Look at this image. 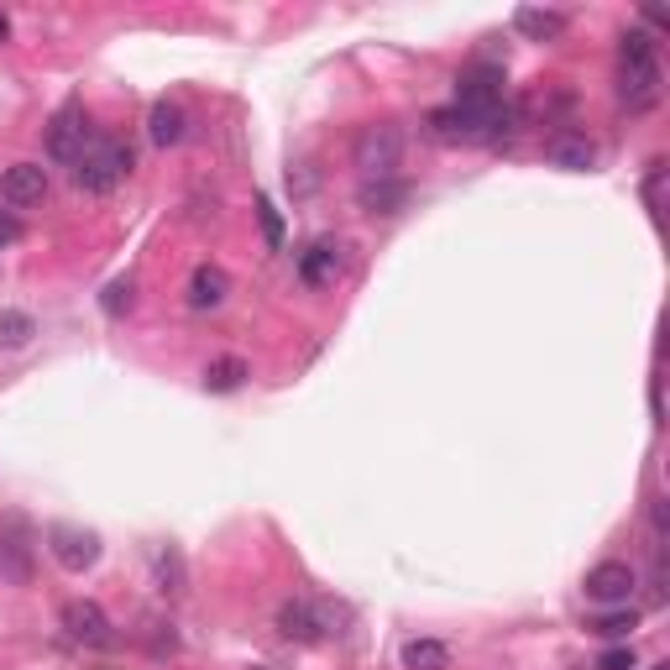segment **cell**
Listing matches in <instances>:
<instances>
[{"label": "cell", "instance_id": "cell-3", "mask_svg": "<svg viewBox=\"0 0 670 670\" xmlns=\"http://www.w3.org/2000/svg\"><path fill=\"white\" fill-rule=\"evenodd\" d=\"M351 162H356L362 184H373V179H399L403 126H393V121H373V126H362L356 142H351Z\"/></svg>", "mask_w": 670, "mask_h": 670}, {"label": "cell", "instance_id": "cell-10", "mask_svg": "<svg viewBox=\"0 0 670 670\" xmlns=\"http://www.w3.org/2000/svg\"><path fill=\"white\" fill-rule=\"evenodd\" d=\"M545 158L565 168V173H587L592 162H597V142L587 132H556L545 142Z\"/></svg>", "mask_w": 670, "mask_h": 670}, {"label": "cell", "instance_id": "cell-16", "mask_svg": "<svg viewBox=\"0 0 670 670\" xmlns=\"http://www.w3.org/2000/svg\"><path fill=\"white\" fill-rule=\"evenodd\" d=\"M362 210L367 215H399L409 205V184L403 179H373V184H362Z\"/></svg>", "mask_w": 670, "mask_h": 670}, {"label": "cell", "instance_id": "cell-25", "mask_svg": "<svg viewBox=\"0 0 670 670\" xmlns=\"http://www.w3.org/2000/svg\"><path fill=\"white\" fill-rule=\"evenodd\" d=\"M16 231H22V226H16L11 215H0V246H5V242H16Z\"/></svg>", "mask_w": 670, "mask_h": 670}, {"label": "cell", "instance_id": "cell-17", "mask_svg": "<svg viewBox=\"0 0 670 670\" xmlns=\"http://www.w3.org/2000/svg\"><path fill=\"white\" fill-rule=\"evenodd\" d=\"M246 377H252V367H246L242 356H215L210 367H205V393H236Z\"/></svg>", "mask_w": 670, "mask_h": 670}, {"label": "cell", "instance_id": "cell-20", "mask_svg": "<svg viewBox=\"0 0 670 670\" xmlns=\"http://www.w3.org/2000/svg\"><path fill=\"white\" fill-rule=\"evenodd\" d=\"M257 220H263V242H268V252H278V246H283V215H278V205H272L268 194H257Z\"/></svg>", "mask_w": 670, "mask_h": 670}, {"label": "cell", "instance_id": "cell-27", "mask_svg": "<svg viewBox=\"0 0 670 670\" xmlns=\"http://www.w3.org/2000/svg\"><path fill=\"white\" fill-rule=\"evenodd\" d=\"M655 670H666V666H655Z\"/></svg>", "mask_w": 670, "mask_h": 670}, {"label": "cell", "instance_id": "cell-13", "mask_svg": "<svg viewBox=\"0 0 670 670\" xmlns=\"http://www.w3.org/2000/svg\"><path fill=\"white\" fill-rule=\"evenodd\" d=\"M341 246L336 242H315L309 252H299V278L309 283V289H325V283H336V272H341Z\"/></svg>", "mask_w": 670, "mask_h": 670}, {"label": "cell", "instance_id": "cell-19", "mask_svg": "<svg viewBox=\"0 0 670 670\" xmlns=\"http://www.w3.org/2000/svg\"><path fill=\"white\" fill-rule=\"evenodd\" d=\"M37 336V320L27 309H0V351H22Z\"/></svg>", "mask_w": 670, "mask_h": 670}, {"label": "cell", "instance_id": "cell-26", "mask_svg": "<svg viewBox=\"0 0 670 670\" xmlns=\"http://www.w3.org/2000/svg\"><path fill=\"white\" fill-rule=\"evenodd\" d=\"M5 37H11V22H5V16H0V42H5Z\"/></svg>", "mask_w": 670, "mask_h": 670}, {"label": "cell", "instance_id": "cell-1", "mask_svg": "<svg viewBox=\"0 0 670 670\" xmlns=\"http://www.w3.org/2000/svg\"><path fill=\"white\" fill-rule=\"evenodd\" d=\"M660 84H666V74H660V42L639 27L623 32V42H618V100L639 115V110L660 106Z\"/></svg>", "mask_w": 670, "mask_h": 670}, {"label": "cell", "instance_id": "cell-21", "mask_svg": "<svg viewBox=\"0 0 670 670\" xmlns=\"http://www.w3.org/2000/svg\"><path fill=\"white\" fill-rule=\"evenodd\" d=\"M639 623V613L629 608V613H608V618H597L592 623V634H602V639H629V629Z\"/></svg>", "mask_w": 670, "mask_h": 670}, {"label": "cell", "instance_id": "cell-11", "mask_svg": "<svg viewBox=\"0 0 670 670\" xmlns=\"http://www.w3.org/2000/svg\"><path fill=\"white\" fill-rule=\"evenodd\" d=\"M226 299H231V278H226V268L199 263V268L188 272V309H220Z\"/></svg>", "mask_w": 670, "mask_h": 670}, {"label": "cell", "instance_id": "cell-5", "mask_svg": "<svg viewBox=\"0 0 670 670\" xmlns=\"http://www.w3.org/2000/svg\"><path fill=\"white\" fill-rule=\"evenodd\" d=\"M58 623H63V634L84 649H115V623L110 613L95 602V597H69L63 608H58Z\"/></svg>", "mask_w": 670, "mask_h": 670}, {"label": "cell", "instance_id": "cell-7", "mask_svg": "<svg viewBox=\"0 0 670 670\" xmlns=\"http://www.w3.org/2000/svg\"><path fill=\"white\" fill-rule=\"evenodd\" d=\"M89 136H95V126H89L84 106H80V100H69V106H63L53 121H48V158L74 162L84 153V142H89Z\"/></svg>", "mask_w": 670, "mask_h": 670}, {"label": "cell", "instance_id": "cell-18", "mask_svg": "<svg viewBox=\"0 0 670 670\" xmlns=\"http://www.w3.org/2000/svg\"><path fill=\"white\" fill-rule=\"evenodd\" d=\"M403 670H451V649L440 639H409L403 644Z\"/></svg>", "mask_w": 670, "mask_h": 670}, {"label": "cell", "instance_id": "cell-24", "mask_svg": "<svg viewBox=\"0 0 670 670\" xmlns=\"http://www.w3.org/2000/svg\"><path fill=\"white\" fill-rule=\"evenodd\" d=\"M660 179H666V162H649V179H644V199H649V210L660 215Z\"/></svg>", "mask_w": 670, "mask_h": 670}, {"label": "cell", "instance_id": "cell-14", "mask_svg": "<svg viewBox=\"0 0 670 670\" xmlns=\"http://www.w3.org/2000/svg\"><path fill=\"white\" fill-rule=\"evenodd\" d=\"M153 587H158L162 597H184L188 592V565H184V556H179V545H158V550H153Z\"/></svg>", "mask_w": 670, "mask_h": 670}, {"label": "cell", "instance_id": "cell-12", "mask_svg": "<svg viewBox=\"0 0 670 670\" xmlns=\"http://www.w3.org/2000/svg\"><path fill=\"white\" fill-rule=\"evenodd\" d=\"M513 27H519V37H529V42H561L565 37V11H545V5H519L513 11Z\"/></svg>", "mask_w": 670, "mask_h": 670}, {"label": "cell", "instance_id": "cell-9", "mask_svg": "<svg viewBox=\"0 0 670 670\" xmlns=\"http://www.w3.org/2000/svg\"><path fill=\"white\" fill-rule=\"evenodd\" d=\"M0 199L16 205V210L42 205V199H48V168H42V162H11V168L0 173Z\"/></svg>", "mask_w": 670, "mask_h": 670}, {"label": "cell", "instance_id": "cell-22", "mask_svg": "<svg viewBox=\"0 0 670 670\" xmlns=\"http://www.w3.org/2000/svg\"><path fill=\"white\" fill-rule=\"evenodd\" d=\"M100 304H106V315H121V309H132V283H126V278H115Z\"/></svg>", "mask_w": 670, "mask_h": 670}, {"label": "cell", "instance_id": "cell-15", "mask_svg": "<svg viewBox=\"0 0 670 670\" xmlns=\"http://www.w3.org/2000/svg\"><path fill=\"white\" fill-rule=\"evenodd\" d=\"M188 132V115L179 100H158L153 115H147V136H153V147H179Z\"/></svg>", "mask_w": 670, "mask_h": 670}, {"label": "cell", "instance_id": "cell-8", "mask_svg": "<svg viewBox=\"0 0 670 670\" xmlns=\"http://www.w3.org/2000/svg\"><path fill=\"white\" fill-rule=\"evenodd\" d=\"M48 556H53L63 571H89V565L100 561V539L89 535V529H74V524H48Z\"/></svg>", "mask_w": 670, "mask_h": 670}, {"label": "cell", "instance_id": "cell-2", "mask_svg": "<svg viewBox=\"0 0 670 670\" xmlns=\"http://www.w3.org/2000/svg\"><path fill=\"white\" fill-rule=\"evenodd\" d=\"M132 162L136 158H132V147H126V142L95 132L89 142H84V153L74 158V184H80L84 194H110V188L132 173Z\"/></svg>", "mask_w": 670, "mask_h": 670}, {"label": "cell", "instance_id": "cell-6", "mask_svg": "<svg viewBox=\"0 0 670 670\" xmlns=\"http://www.w3.org/2000/svg\"><path fill=\"white\" fill-rule=\"evenodd\" d=\"M634 587H639V576H634L629 561H597L587 571V582H582V592L592 602H602V608H629Z\"/></svg>", "mask_w": 670, "mask_h": 670}, {"label": "cell", "instance_id": "cell-23", "mask_svg": "<svg viewBox=\"0 0 670 670\" xmlns=\"http://www.w3.org/2000/svg\"><path fill=\"white\" fill-rule=\"evenodd\" d=\"M639 660H634V649L629 644H613V649H602V660H597V670H634Z\"/></svg>", "mask_w": 670, "mask_h": 670}, {"label": "cell", "instance_id": "cell-4", "mask_svg": "<svg viewBox=\"0 0 670 670\" xmlns=\"http://www.w3.org/2000/svg\"><path fill=\"white\" fill-rule=\"evenodd\" d=\"M336 623H341V608L315 602V597H283L278 613H272V629L294 644H320L325 634H341Z\"/></svg>", "mask_w": 670, "mask_h": 670}]
</instances>
